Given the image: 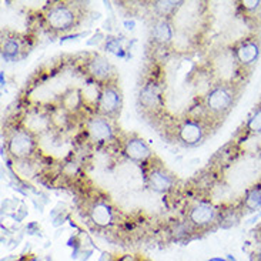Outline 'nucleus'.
Masks as SVG:
<instances>
[{"label": "nucleus", "instance_id": "obj_8", "mask_svg": "<svg viewBox=\"0 0 261 261\" xmlns=\"http://www.w3.org/2000/svg\"><path fill=\"white\" fill-rule=\"evenodd\" d=\"M124 154L127 159L133 160V162L143 163L146 162L147 159H150L151 155V150L146 144V141L141 140L139 137H133V139H128L124 144Z\"/></svg>", "mask_w": 261, "mask_h": 261}, {"label": "nucleus", "instance_id": "obj_16", "mask_svg": "<svg viewBox=\"0 0 261 261\" xmlns=\"http://www.w3.org/2000/svg\"><path fill=\"white\" fill-rule=\"evenodd\" d=\"M19 51H20V44L17 42V39H7L2 47V57L7 62H12L17 57Z\"/></svg>", "mask_w": 261, "mask_h": 261}, {"label": "nucleus", "instance_id": "obj_9", "mask_svg": "<svg viewBox=\"0 0 261 261\" xmlns=\"http://www.w3.org/2000/svg\"><path fill=\"white\" fill-rule=\"evenodd\" d=\"M203 136H204V128L201 123L196 120H184L183 124L178 128V139L189 146L197 144L198 141H201Z\"/></svg>", "mask_w": 261, "mask_h": 261}, {"label": "nucleus", "instance_id": "obj_1", "mask_svg": "<svg viewBox=\"0 0 261 261\" xmlns=\"http://www.w3.org/2000/svg\"><path fill=\"white\" fill-rule=\"evenodd\" d=\"M234 103V90L231 86L219 85L213 87L205 96V106L217 116L226 114Z\"/></svg>", "mask_w": 261, "mask_h": 261}, {"label": "nucleus", "instance_id": "obj_3", "mask_svg": "<svg viewBox=\"0 0 261 261\" xmlns=\"http://www.w3.org/2000/svg\"><path fill=\"white\" fill-rule=\"evenodd\" d=\"M35 137L29 130H16L9 139V153L16 159H24L33 153Z\"/></svg>", "mask_w": 261, "mask_h": 261}, {"label": "nucleus", "instance_id": "obj_2", "mask_svg": "<svg viewBox=\"0 0 261 261\" xmlns=\"http://www.w3.org/2000/svg\"><path fill=\"white\" fill-rule=\"evenodd\" d=\"M46 20L53 30L66 32L76 24V13L67 5H56L46 13Z\"/></svg>", "mask_w": 261, "mask_h": 261}, {"label": "nucleus", "instance_id": "obj_22", "mask_svg": "<svg viewBox=\"0 0 261 261\" xmlns=\"http://www.w3.org/2000/svg\"><path fill=\"white\" fill-rule=\"evenodd\" d=\"M213 261H228L227 258H220V257H214V258H212Z\"/></svg>", "mask_w": 261, "mask_h": 261}, {"label": "nucleus", "instance_id": "obj_23", "mask_svg": "<svg viewBox=\"0 0 261 261\" xmlns=\"http://www.w3.org/2000/svg\"><path fill=\"white\" fill-rule=\"evenodd\" d=\"M207 261H213V260H212V258H210V260H207Z\"/></svg>", "mask_w": 261, "mask_h": 261}, {"label": "nucleus", "instance_id": "obj_20", "mask_svg": "<svg viewBox=\"0 0 261 261\" xmlns=\"http://www.w3.org/2000/svg\"><path fill=\"white\" fill-rule=\"evenodd\" d=\"M241 6H243V9H244L246 12H251V13H253V12H255V10L261 6V2H258V0H257V2H254V0H253V2L246 0V2L241 3Z\"/></svg>", "mask_w": 261, "mask_h": 261}, {"label": "nucleus", "instance_id": "obj_5", "mask_svg": "<svg viewBox=\"0 0 261 261\" xmlns=\"http://www.w3.org/2000/svg\"><path fill=\"white\" fill-rule=\"evenodd\" d=\"M260 56V42L251 37L239 43L234 50V57L241 66H251Z\"/></svg>", "mask_w": 261, "mask_h": 261}, {"label": "nucleus", "instance_id": "obj_13", "mask_svg": "<svg viewBox=\"0 0 261 261\" xmlns=\"http://www.w3.org/2000/svg\"><path fill=\"white\" fill-rule=\"evenodd\" d=\"M162 99V94H160V87L155 85V83H148L146 85L140 92V103L147 109H154L159 106Z\"/></svg>", "mask_w": 261, "mask_h": 261}, {"label": "nucleus", "instance_id": "obj_17", "mask_svg": "<svg viewBox=\"0 0 261 261\" xmlns=\"http://www.w3.org/2000/svg\"><path fill=\"white\" fill-rule=\"evenodd\" d=\"M248 132L253 133H261V107H258L254 113L251 114V117L247 121Z\"/></svg>", "mask_w": 261, "mask_h": 261}, {"label": "nucleus", "instance_id": "obj_4", "mask_svg": "<svg viewBox=\"0 0 261 261\" xmlns=\"http://www.w3.org/2000/svg\"><path fill=\"white\" fill-rule=\"evenodd\" d=\"M99 112L105 116H114L120 112L121 93L119 87L114 85H106L100 92V99L97 103Z\"/></svg>", "mask_w": 261, "mask_h": 261}, {"label": "nucleus", "instance_id": "obj_6", "mask_svg": "<svg viewBox=\"0 0 261 261\" xmlns=\"http://www.w3.org/2000/svg\"><path fill=\"white\" fill-rule=\"evenodd\" d=\"M87 133L92 136V139L97 141H107L113 139V127L107 119L101 116H94L86 124Z\"/></svg>", "mask_w": 261, "mask_h": 261}, {"label": "nucleus", "instance_id": "obj_11", "mask_svg": "<svg viewBox=\"0 0 261 261\" xmlns=\"http://www.w3.org/2000/svg\"><path fill=\"white\" fill-rule=\"evenodd\" d=\"M148 187L157 193H164L171 189L174 178L164 169H154L147 177Z\"/></svg>", "mask_w": 261, "mask_h": 261}, {"label": "nucleus", "instance_id": "obj_10", "mask_svg": "<svg viewBox=\"0 0 261 261\" xmlns=\"http://www.w3.org/2000/svg\"><path fill=\"white\" fill-rule=\"evenodd\" d=\"M86 69L93 79H96L99 82H107L113 76V66L109 63L107 59L101 56H96L93 57L92 60H89Z\"/></svg>", "mask_w": 261, "mask_h": 261}, {"label": "nucleus", "instance_id": "obj_12", "mask_svg": "<svg viewBox=\"0 0 261 261\" xmlns=\"http://www.w3.org/2000/svg\"><path fill=\"white\" fill-rule=\"evenodd\" d=\"M90 219L92 221L99 227H107L112 224L113 221V210L112 207L105 203V201H99L93 205L90 210Z\"/></svg>", "mask_w": 261, "mask_h": 261}, {"label": "nucleus", "instance_id": "obj_14", "mask_svg": "<svg viewBox=\"0 0 261 261\" xmlns=\"http://www.w3.org/2000/svg\"><path fill=\"white\" fill-rule=\"evenodd\" d=\"M151 35L155 42L159 43H169L173 39V29L170 26V23L167 20H157L153 24L151 29Z\"/></svg>", "mask_w": 261, "mask_h": 261}, {"label": "nucleus", "instance_id": "obj_7", "mask_svg": "<svg viewBox=\"0 0 261 261\" xmlns=\"http://www.w3.org/2000/svg\"><path fill=\"white\" fill-rule=\"evenodd\" d=\"M189 219H190L191 224H194L196 227H205L216 221L217 210L214 208V205L200 203L191 208Z\"/></svg>", "mask_w": 261, "mask_h": 261}, {"label": "nucleus", "instance_id": "obj_18", "mask_svg": "<svg viewBox=\"0 0 261 261\" xmlns=\"http://www.w3.org/2000/svg\"><path fill=\"white\" fill-rule=\"evenodd\" d=\"M178 5V2H157L155 3V9H157V12L164 16V14H169L171 13L174 9Z\"/></svg>", "mask_w": 261, "mask_h": 261}, {"label": "nucleus", "instance_id": "obj_21", "mask_svg": "<svg viewBox=\"0 0 261 261\" xmlns=\"http://www.w3.org/2000/svg\"><path fill=\"white\" fill-rule=\"evenodd\" d=\"M255 258H257V261H261V243L258 244V248H257V253H255Z\"/></svg>", "mask_w": 261, "mask_h": 261}, {"label": "nucleus", "instance_id": "obj_24", "mask_svg": "<svg viewBox=\"0 0 261 261\" xmlns=\"http://www.w3.org/2000/svg\"><path fill=\"white\" fill-rule=\"evenodd\" d=\"M143 261H148V260H143Z\"/></svg>", "mask_w": 261, "mask_h": 261}, {"label": "nucleus", "instance_id": "obj_19", "mask_svg": "<svg viewBox=\"0 0 261 261\" xmlns=\"http://www.w3.org/2000/svg\"><path fill=\"white\" fill-rule=\"evenodd\" d=\"M106 49L109 50V51H112L116 56H123V55H124V53H123V47H121L120 42H119V39H114V37L107 40Z\"/></svg>", "mask_w": 261, "mask_h": 261}, {"label": "nucleus", "instance_id": "obj_15", "mask_svg": "<svg viewBox=\"0 0 261 261\" xmlns=\"http://www.w3.org/2000/svg\"><path fill=\"white\" fill-rule=\"evenodd\" d=\"M243 205L247 212H258L261 208V184L251 187L247 190L246 196H244V201Z\"/></svg>", "mask_w": 261, "mask_h": 261}]
</instances>
